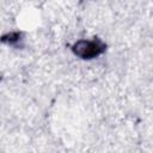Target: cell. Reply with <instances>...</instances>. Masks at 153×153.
<instances>
[{
  "mask_svg": "<svg viewBox=\"0 0 153 153\" xmlns=\"http://www.w3.org/2000/svg\"><path fill=\"white\" fill-rule=\"evenodd\" d=\"M106 49L105 43L100 39H79L73 43L72 51L74 55L79 56L82 60H91L102 55Z\"/></svg>",
  "mask_w": 153,
  "mask_h": 153,
  "instance_id": "6da1fadb",
  "label": "cell"
},
{
  "mask_svg": "<svg viewBox=\"0 0 153 153\" xmlns=\"http://www.w3.org/2000/svg\"><path fill=\"white\" fill-rule=\"evenodd\" d=\"M22 41H23V33L19 31H12L0 37V42L8 45H13V47H18V45L20 47Z\"/></svg>",
  "mask_w": 153,
  "mask_h": 153,
  "instance_id": "7a4b0ae2",
  "label": "cell"
}]
</instances>
